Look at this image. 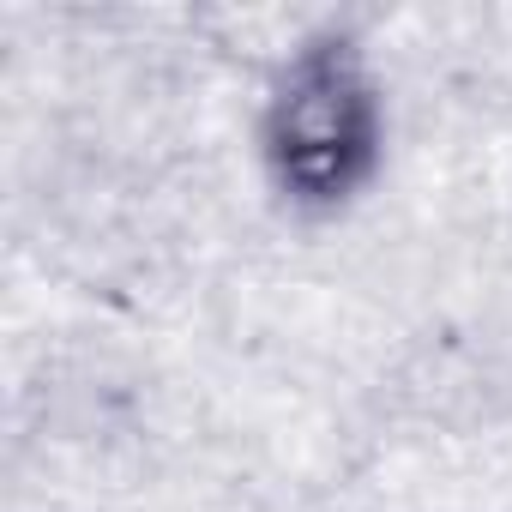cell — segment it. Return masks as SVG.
I'll list each match as a JSON object with an SVG mask.
<instances>
[{"label":"cell","instance_id":"obj_1","mask_svg":"<svg viewBox=\"0 0 512 512\" xmlns=\"http://www.w3.org/2000/svg\"><path fill=\"white\" fill-rule=\"evenodd\" d=\"M266 157L302 205L350 199L380 163V97L362 55L338 37L302 49L266 115Z\"/></svg>","mask_w":512,"mask_h":512}]
</instances>
